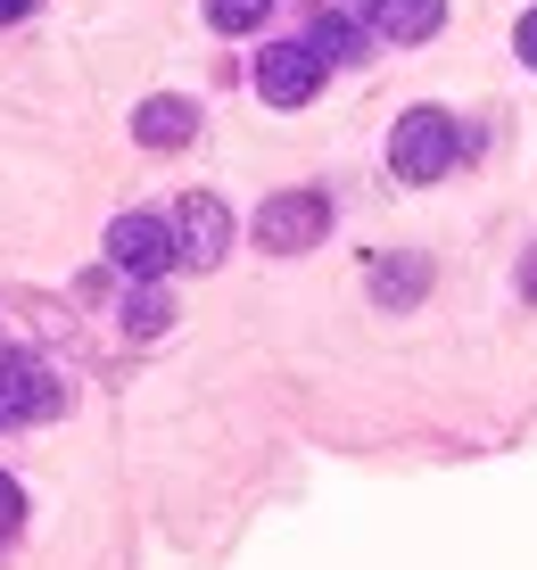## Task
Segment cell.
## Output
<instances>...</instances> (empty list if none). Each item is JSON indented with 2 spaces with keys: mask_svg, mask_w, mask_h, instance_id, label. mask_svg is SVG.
<instances>
[{
  "mask_svg": "<svg viewBox=\"0 0 537 570\" xmlns=\"http://www.w3.org/2000/svg\"><path fill=\"white\" fill-rule=\"evenodd\" d=\"M455 116L447 108H406L397 116V132H389V174L397 183H439V174L455 166Z\"/></svg>",
  "mask_w": 537,
  "mask_h": 570,
  "instance_id": "cell-1",
  "label": "cell"
},
{
  "mask_svg": "<svg viewBox=\"0 0 537 570\" xmlns=\"http://www.w3.org/2000/svg\"><path fill=\"white\" fill-rule=\"evenodd\" d=\"M323 232H331L323 190H273V199L256 207V248H273V257H297V248H314Z\"/></svg>",
  "mask_w": 537,
  "mask_h": 570,
  "instance_id": "cell-2",
  "label": "cell"
},
{
  "mask_svg": "<svg viewBox=\"0 0 537 570\" xmlns=\"http://www.w3.org/2000/svg\"><path fill=\"white\" fill-rule=\"evenodd\" d=\"M108 257L133 273V282H166L174 265V215H149V207H133V215H116L108 224Z\"/></svg>",
  "mask_w": 537,
  "mask_h": 570,
  "instance_id": "cell-3",
  "label": "cell"
},
{
  "mask_svg": "<svg viewBox=\"0 0 537 570\" xmlns=\"http://www.w3.org/2000/svg\"><path fill=\"white\" fill-rule=\"evenodd\" d=\"M58 405H67L58 372L33 347H0V422H50Z\"/></svg>",
  "mask_w": 537,
  "mask_h": 570,
  "instance_id": "cell-4",
  "label": "cell"
},
{
  "mask_svg": "<svg viewBox=\"0 0 537 570\" xmlns=\"http://www.w3.org/2000/svg\"><path fill=\"white\" fill-rule=\"evenodd\" d=\"M224 248H232V207L215 199V190H191L183 207H174V257L183 265H224Z\"/></svg>",
  "mask_w": 537,
  "mask_h": 570,
  "instance_id": "cell-5",
  "label": "cell"
},
{
  "mask_svg": "<svg viewBox=\"0 0 537 570\" xmlns=\"http://www.w3.org/2000/svg\"><path fill=\"white\" fill-rule=\"evenodd\" d=\"M323 58H314L306 42H273L265 58H256V91H265V108H306L314 91H323Z\"/></svg>",
  "mask_w": 537,
  "mask_h": 570,
  "instance_id": "cell-6",
  "label": "cell"
},
{
  "mask_svg": "<svg viewBox=\"0 0 537 570\" xmlns=\"http://www.w3.org/2000/svg\"><path fill=\"white\" fill-rule=\"evenodd\" d=\"M191 132H198V108L174 100V91H157V100L133 108V141H141V149H183Z\"/></svg>",
  "mask_w": 537,
  "mask_h": 570,
  "instance_id": "cell-7",
  "label": "cell"
},
{
  "mask_svg": "<svg viewBox=\"0 0 537 570\" xmlns=\"http://www.w3.org/2000/svg\"><path fill=\"white\" fill-rule=\"evenodd\" d=\"M447 26V0H372V33L381 42H430Z\"/></svg>",
  "mask_w": 537,
  "mask_h": 570,
  "instance_id": "cell-8",
  "label": "cell"
},
{
  "mask_svg": "<svg viewBox=\"0 0 537 570\" xmlns=\"http://www.w3.org/2000/svg\"><path fill=\"white\" fill-rule=\"evenodd\" d=\"M422 289H430V257H422V248H406V257H381V265H372V298H381L389 314H406Z\"/></svg>",
  "mask_w": 537,
  "mask_h": 570,
  "instance_id": "cell-9",
  "label": "cell"
},
{
  "mask_svg": "<svg viewBox=\"0 0 537 570\" xmlns=\"http://www.w3.org/2000/svg\"><path fill=\"white\" fill-rule=\"evenodd\" d=\"M306 50L323 58V67H355V58H364V26H348V17H314Z\"/></svg>",
  "mask_w": 537,
  "mask_h": 570,
  "instance_id": "cell-10",
  "label": "cell"
},
{
  "mask_svg": "<svg viewBox=\"0 0 537 570\" xmlns=\"http://www.w3.org/2000/svg\"><path fill=\"white\" fill-rule=\"evenodd\" d=\"M166 323H174L166 289H157V282H141V289H133V306H125V331H133V340H157Z\"/></svg>",
  "mask_w": 537,
  "mask_h": 570,
  "instance_id": "cell-11",
  "label": "cell"
},
{
  "mask_svg": "<svg viewBox=\"0 0 537 570\" xmlns=\"http://www.w3.org/2000/svg\"><path fill=\"white\" fill-rule=\"evenodd\" d=\"M273 17V0H207V26L215 33H256Z\"/></svg>",
  "mask_w": 537,
  "mask_h": 570,
  "instance_id": "cell-12",
  "label": "cell"
},
{
  "mask_svg": "<svg viewBox=\"0 0 537 570\" xmlns=\"http://www.w3.org/2000/svg\"><path fill=\"white\" fill-rule=\"evenodd\" d=\"M17 529H26V497H17V480L0 471V546H9Z\"/></svg>",
  "mask_w": 537,
  "mask_h": 570,
  "instance_id": "cell-13",
  "label": "cell"
},
{
  "mask_svg": "<svg viewBox=\"0 0 537 570\" xmlns=\"http://www.w3.org/2000/svg\"><path fill=\"white\" fill-rule=\"evenodd\" d=\"M314 17H348V26H364L372 0H314Z\"/></svg>",
  "mask_w": 537,
  "mask_h": 570,
  "instance_id": "cell-14",
  "label": "cell"
},
{
  "mask_svg": "<svg viewBox=\"0 0 537 570\" xmlns=\"http://www.w3.org/2000/svg\"><path fill=\"white\" fill-rule=\"evenodd\" d=\"M512 50H521V67H537V9L521 17V26H512Z\"/></svg>",
  "mask_w": 537,
  "mask_h": 570,
  "instance_id": "cell-15",
  "label": "cell"
},
{
  "mask_svg": "<svg viewBox=\"0 0 537 570\" xmlns=\"http://www.w3.org/2000/svg\"><path fill=\"white\" fill-rule=\"evenodd\" d=\"M521 298L537 306V248H529V265H521Z\"/></svg>",
  "mask_w": 537,
  "mask_h": 570,
  "instance_id": "cell-16",
  "label": "cell"
},
{
  "mask_svg": "<svg viewBox=\"0 0 537 570\" xmlns=\"http://www.w3.org/2000/svg\"><path fill=\"white\" fill-rule=\"evenodd\" d=\"M33 9V0H0V26H17V17H26Z\"/></svg>",
  "mask_w": 537,
  "mask_h": 570,
  "instance_id": "cell-17",
  "label": "cell"
}]
</instances>
